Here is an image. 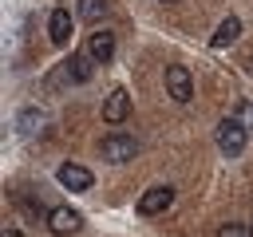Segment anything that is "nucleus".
<instances>
[{
	"instance_id": "obj_17",
	"label": "nucleus",
	"mask_w": 253,
	"mask_h": 237,
	"mask_svg": "<svg viewBox=\"0 0 253 237\" xmlns=\"http://www.w3.org/2000/svg\"><path fill=\"white\" fill-rule=\"evenodd\" d=\"M0 237H24V233H20V229H4Z\"/></svg>"
},
{
	"instance_id": "obj_10",
	"label": "nucleus",
	"mask_w": 253,
	"mask_h": 237,
	"mask_svg": "<svg viewBox=\"0 0 253 237\" xmlns=\"http://www.w3.org/2000/svg\"><path fill=\"white\" fill-rule=\"evenodd\" d=\"M91 63H95V59H91L87 51H79V55H71V59L63 63V75H67L71 83H87V79H91Z\"/></svg>"
},
{
	"instance_id": "obj_4",
	"label": "nucleus",
	"mask_w": 253,
	"mask_h": 237,
	"mask_svg": "<svg viewBox=\"0 0 253 237\" xmlns=\"http://www.w3.org/2000/svg\"><path fill=\"white\" fill-rule=\"evenodd\" d=\"M47 229H51L55 237H71V233L83 229V217H79V209H71V205H55V209H47Z\"/></svg>"
},
{
	"instance_id": "obj_3",
	"label": "nucleus",
	"mask_w": 253,
	"mask_h": 237,
	"mask_svg": "<svg viewBox=\"0 0 253 237\" xmlns=\"http://www.w3.org/2000/svg\"><path fill=\"white\" fill-rule=\"evenodd\" d=\"M99 154H103L107 162H130V158L138 154V142H134L130 134H107V138L99 142Z\"/></svg>"
},
{
	"instance_id": "obj_5",
	"label": "nucleus",
	"mask_w": 253,
	"mask_h": 237,
	"mask_svg": "<svg viewBox=\"0 0 253 237\" xmlns=\"http://www.w3.org/2000/svg\"><path fill=\"white\" fill-rule=\"evenodd\" d=\"M170 201H174V186H150V190L138 198V213H142V217H154V213L170 209Z\"/></svg>"
},
{
	"instance_id": "obj_16",
	"label": "nucleus",
	"mask_w": 253,
	"mask_h": 237,
	"mask_svg": "<svg viewBox=\"0 0 253 237\" xmlns=\"http://www.w3.org/2000/svg\"><path fill=\"white\" fill-rule=\"evenodd\" d=\"M241 115H245V118L253 122V103H245V107H241Z\"/></svg>"
},
{
	"instance_id": "obj_7",
	"label": "nucleus",
	"mask_w": 253,
	"mask_h": 237,
	"mask_svg": "<svg viewBox=\"0 0 253 237\" xmlns=\"http://www.w3.org/2000/svg\"><path fill=\"white\" fill-rule=\"evenodd\" d=\"M55 178H59V186H67V190H75V194H83V190H91V170L87 166H79V162H63L59 170H55Z\"/></svg>"
},
{
	"instance_id": "obj_6",
	"label": "nucleus",
	"mask_w": 253,
	"mask_h": 237,
	"mask_svg": "<svg viewBox=\"0 0 253 237\" xmlns=\"http://www.w3.org/2000/svg\"><path fill=\"white\" fill-rule=\"evenodd\" d=\"M103 118H107L111 126H119V122H126V118H130V91H123V87H115V91L107 95V103H103Z\"/></svg>"
},
{
	"instance_id": "obj_11",
	"label": "nucleus",
	"mask_w": 253,
	"mask_h": 237,
	"mask_svg": "<svg viewBox=\"0 0 253 237\" xmlns=\"http://www.w3.org/2000/svg\"><path fill=\"white\" fill-rule=\"evenodd\" d=\"M237 36H241V20H237V16H225V20L217 24V32H213L210 47H229V43H233Z\"/></svg>"
},
{
	"instance_id": "obj_18",
	"label": "nucleus",
	"mask_w": 253,
	"mask_h": 237,
	"mask_svg": "<svg viewBox=\"0 0 253 237\" xmlns=\"http://www.w3.org/2000/svg\"><path fill=\"white\" fill-rule=\"evenodd\" d=\"M162 4H178V0H162Z\"/></svg>"
},
{
	"instance_id": "obj_8",
	"label": "nucleus",
	"mask_w": 253,
	"mask_h": 237,
	"mask_svg": "<svg viewBox=\"0 0 253 237\" xmlns=\"http://www.w3.org/2000/svg\"><path fill=\"white\" fill-rule=\"evenodd\" d=\"M87 55L95 59V63H111V55H115V32H91L87 36Z\"/></svg>"
},
{
	"instance_id": "obj_15",
	"label": "nucleus",
	"mask_w": 253,
	"mask_h": 237,
	"mask_svg": "<svg viewBox=\"0 0 253 237\" xmlns=\"http://www.w3.org/2000/svg\"><path fill=\"white\" fill-rule=\"evenodd\" d=\"M20 205H24V209H28V213H43V205H40V198H36V201H32V198H24V201H20Z\"/></svg>"
},
{
	"instance_id": "obj_12",
	"label": "nucleus",
	"mask_w": 253,
	"mask_h": 237,
	"mask_svg": "<svg viewBox=\"0 0 253 237\" xmlns=\"http://www.w3.org/2000/svg\"><path fill=\"white\" fill-rule=\"evenodd\" d=\"M79 16H83L87 24H99V20L107 16V0H79Z\"/></svg>"
},
{
	"instance_id": "obj_13",
	"label": "nucleus",
	"mask_w": 253,
	"mask_h": 237,
	"mask_svg": "<svg viewBox=\"0 0 253 237\" xmlns=\"http://www.w3.org/2000/svg\"><path fill=\"white\" fill-rule=\"evenodd\" d=\"M217 237H253V229H245L241 221H225V225L217 229Z\"/></svg>"
},
{
	"instance_id": "obj_1",
	"label": "nucleus",
	"mask_w": 253,
	"mask_h": 237,
	"mask_svg": "<svg viewBox=\"0 0 253 237\" xmlns=\"http://www.w3.org/2000/svg\"><path fill=\"white\" fill-rule=\"evenodd\" d=\"M245 142H249V126L241 118H221L217 122V150L225 158H237L245 150Z\"/></svg>"
},
{
	"instance_id": "obj_19",
	"label": "nucleus",
	"mask_w": 253,
	"mask_h": 237,
	"mask_svg": "<svg viewBox=\"0 0 253 237\" xmlns=\"http://www.w3.org/2000/svg\"><path fill=\"white\" fill-rule=\"evenodd\" d=\"M249 71H253V59H249Z\"/></svg>"
},
{
	"instance_id": "obj_9",
	"label": "nucleus",
	"mask_w": 253,
	"mask_h": 237,
	"mask_svg": "<svg viewBox=\"0 0 253 237\" xmlns=\"http://www.w3.org/2000/svg\"><path fill=\"white\" fill-rule=\"evenodd\" d=\"M47 36H51V43H67V40H71V16H67V8H51V16H47Z\"/></svg>"
},
{
	"instance_id": "obj_2",
	"label": "nucleus",
	"mask_w": 253,
	"mask_h": 237,
	"mask_svg": "<svg viewBox=\"0 0 253 237\" xmlns=\"http://www.w3.org/2000/svg\"><path fill=\"white\" fill-rule=\"evenodd\" d=\"M166 91L174 103H190L194 99V75L182 67V63H170L166 67Z\"/></svg>"
},
{
	"instance_id": "obj_14",
	"label": "nucleus",
	"mask_w": 253,
	"mask_h": 237,
	"mask_svg": "<svg viewBox=\"0 0 253 237\" xmlns=\"http://www.w3.org/2000/svg\"><path fill=\"white\" fill-rule=\"evenodd\" d=\"M20 122H24V130H40V122H43V115H40V111H32V107H28V111H24V115H20Z\"/></svg>"
}]
</instances>
